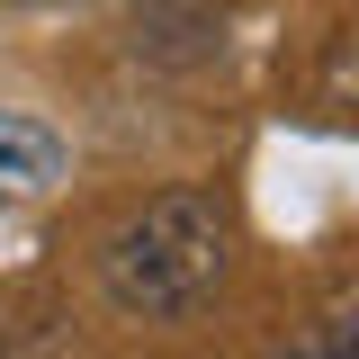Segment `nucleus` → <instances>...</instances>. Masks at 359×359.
<instances>
[{"instance_id":"nucleus-1","label":"nucleus","mask_w":359,"mask_h":359,"mask_svg":"<svg viewBox=\"0 0 359 359\" xmlns=\"http://www.w3.org/2000/svg\"><path fill=\"white\" fill-rule=\"evenodd\" d=\"M224 261H233V224H224L216 189H153L144 207L99 233V297L126 314V323H189L224 287Z\"/></svg>"},{"instance_id":"nucleus-2","label":"nucleus","mask_w":359,"mask_h":359,"mask_svg":"<svg viewBox=\"0 0 359 359\" xmlns=\"http://www.w3.org/2000/svg\"><path fill=\"white\" fill-rule=\"evenodd\" d=\"M63 180H72V144L45 117H27V108H0V216L45 207Z\"/></svg>"},{"instance_id":"nucleus-3","label":"nucleus","mask_w":359,"mask_h":359,"mask_svg":"<svg viewBox=\"0 0 359 359\" xmlns=\"http://www.w3.org/2000/svg\"><path fill=\"white\" fill-rule=\"evenodd\" d=\"M216 18H207V9H198V0H153V9H144V18H135V54H144V63H198V54H216Z\"/></svg>"},{"instance_id":"nucleus-4","label":"nucleus","mask_w":359,"mask_h":359,"mask_svg":"<svg viewBox=\"0 0 359 359\" xmlns=\"http://www.w3.org/2000/svg\"><path fill=\"white\" fill-rule=\"evenodd\" d=\"M261 359H359V306H323L314 323H297L287 341H269Z\"/></svg>"}]
</instances>
